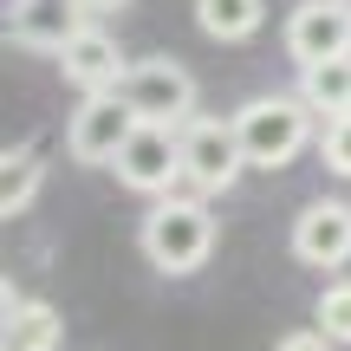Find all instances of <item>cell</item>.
Masks as SVG:
<instances>
[{"mask_svg":"<svg viewBox=\"0 0 351 351\" xmlns=\"http://www.w3.org/2000/svg\"><path fill=\"white\" fill-rule=\"evenodd\" d=\"M91 13H117V7H130V0H85Z\"/></svg>","mask_w":351,"mask_h":351,"instance_id":"obj_18","label":"cell"},{"mask_svg":"<svg viewBox=\"0 0 351 351\" xmlns=\"http://www.w3.org/2000/svg\"><path fill=\"white\" fill-rule=\"evenodd\" d=\"M143 261L156 267V274H195V267H208L215 254V215H208V195H156L150 215H143Z\"/></svg>","mask_w":351,"mask_h":351,"instance_id":"obj_1","label":"cell"},{"mask_svg":"<svg viewBox=\"0 0 351 351\" xmlns=\"http://www.w3.org/2000/svg\"><path fill=\"white\" fill-rule=\"evenodd\" d=\"M293 254H300L306 267H345L351 261V202H306L300 215H293Z\"/></svg>","mask_w":351,"mask_h":351,"instance_id":"obj_8","label":"cell"},{"mask_svg":"<svg viewBox=\"0 0 351 351\" xmlns=\"http://www.w3.org/2000/svg\"><path fill=\"white\" fill-rule=\"evenodd\" d=\"M319 156H326L332 176H345V182H351V111L345 117H326V130H319Z\"/></svg>","mask_w":351,"mask_h":351,"instance_id":"obj_16","label":"cell"},{"mask_svg":"<svg viewBox=\"0 0 351 351\" xmlns=\"http://www.w3.org/2000/svg\"><path fill=\"white\" fill-rule=\"evenodd\" d=\"M319 332L351 345V280H326V293H319Z\"/></svg>","mask_w":351,"mask_h":351,"instance_id":"obj_15","label":"cell"},{"mask_svg":"<svg viewBox=\"0 0 351 351\" xmlns=\"http://www.w3.org/2000/svg\"><path fill=\"white\" fill-rule=\"evenodd\" d=\"M137 124L143 117L130 111L124 91H78V111H72V124H65V150H72L78 163H91V169H111Z\"/></svg>","mask_w":351,"mask_h":351,"instance_id":"obj_4","label":"cell"},{"mask_svg":"<svg viewBox=\"0 0 351 351\" xmlns=\"http://www.w3.org/2000/svg\"><path fill=\"white\" fill-rule=\"evenodd\" d=\"M85 26H91L85 0H13V13H7V33L33 52H65Z\"/></svg>","mask_w":351,"mask_h":351,"instance_id":"obj_9","label":"cell"},{"mask_svg":"<svg viewBox=\"0 0 351 351\" xmlns=\"http://www.w3.org/2000/svg\"><path fill=\"white\" fill-rule=\"evenodd\" d=\"M117 182L137 189V195H169L176 182H182V124H150L143 117L137 130H130V143L117 150Z\"/></svg>","mask_w":351,"mask_h":351,"instance_id":"obj_5","label":"cell"},{"mask_svg":"<svg viewBox=\"0 0 351 351\" xmlns=\"http://www.w3.org/2000/svg\"><path fill=\"white\" fill-rule=\"evenodd\" d=\"M39 176H46V163H39L33 143H20V150L0 156V215H26V208H33Z\"/></svg>","mask_w":351,"mask_h":351,"instance_id":"obj_14","label":"cell"},{"mask_svg":"<svg viewBox=\"0 0 351 351\" xmlns=\"http://www.w3.org/2000/svg\"><path fill=\"white\" fill-rule=\"evenodd\" d=\"M7 351H59V313L7 287Z\"/></svg>","mask_w":351,"mask_h":351,"instance_id":"obj_11","label":"cell"},{"mask_svg":"<svg viewBox=\"0 0 351 351\" xmlns=\"http://www.w3.org/2000/svg\"><path fill=\"white\" fill-rule=\"evenodd\" d=\"M59 72H65L72 91H117L124 72H130V59H124V46H117L104 26H85V33L59 52Z\"/></svg>","mask_w":351,"mask_h":351,"instance_id":"obj_10","label":"cell"},{"mask_svg":"<svg viewBox=\"0 0 351 351\" xmlns=\"http://www.w3.org/2000/svg\"><path fill=\"white\" fill-rule=\"evenodd\" d=\"M345 52H351V7L345 0H300L287 20V59L319 65V59H345Z\"/></svg>","mask_w":351,"mask_h":351,"instance_id":"obj_7","label":"cell"},{"mask_svg":"<svg viewBox=\"0 0 351 351\" xmlns=\"http://www.w3.org/2000/svg\"><path fill=\"white\" fill-rule=\"evenodd\" d=\"M345 7H351V0H345Z\"/></svg>","mask_w":351,"mask_h":351,"instance_id":"obj_19","label":"cell"},{"mask_svg":"<svg viewBox=\"0 0 351 351\" xmlns=\"http://www.w3.org/2000/svg\"><path fill=\"white\" fill-rule=\"evenodd\" d=\"M313 104L300 91H267V98H247L234 111V130H241V150H247V169H287L293 156L313 143Z\"/></svg>","mask_w":351,"mask_h":351,"instance_id":"obj_2","label":"cell"},{"mask_svg":"<svg viewBox=\"0 0 351 351\" xmlns=\"http://www.w3.org/2000/svg\"><path fill=\"white\" fill-rule=\"evenodd\" d=\"M274 351H339V339H326V332H287Z\"/></svg>","mask_w":351,"mask_h":351,"instance_id":"obj_17","label":"cell"},{"mask_svg":"<svg viewBox=\"0 0 351 351\" xmlns=\"http://www.w3.org/2000/svg\"><path fill=\"white\" fill-rule=\"evenodd\" d=\"M117 91H124L130 111L150 117V124H189V117H195V78L176 59H137Z\"/></svg>","mask_w":351,"mask_h":351,"instance_id":"obj_6","label":"cell"},{"mask_svg":"<svg viewBox=\"0 0 351 351\" xmlns=\"http://www.w3.org/2000/svg\"><path fill=\"white\" fill-rule=\"evenodd\" d=\"M300 98L313 104L319 117H345L351 111V52H345V59L300 65Z\"/></svg>","mask_w":351,"mask_h":351,"instance_id":"obj_12","label":"cell"},{"mask_svg":"<svg viewBox=\"0 0 351 351\" xmlns=\"http://www.w3.org/2000/svg\"><path fill=\"white\" fill-rule=\"evenodd\" d=\"M195 26L208 39H221V46L254 39L267 26V0H195Z\"/></svg>","mask_w":351,"mask_h":351,"instance_id":"obj_13","label":"cell"},{"mask_svg":"<svg viewBox=\"0 0 351 351\" xmlns=\"http://www.w3.org/2000/svg\"><path fill=\"white\" fill-rule=\"evenodd\" d=\"M247 169V150H241L234 117H189L182 124V182L202 189V195H228Z\"/></svg>","mask_w":351,"mask_h":351,"instance_id":"obj_3","label":"cell"}]
</instances>
